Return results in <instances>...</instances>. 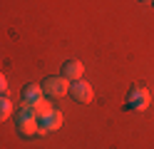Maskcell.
I'll return each mask as SVG.
<instances>
[{
	"label": "cell",
	"instance_id": "8",
	"mask_svg": "<svg viewBox=\"0 0 154 149\" xmlns=\"http://www.w3.org/2000/svg\"><path fill=\"white\" fill-rule=\"evenodd\" d=\"M10 114H13V102L8 97H0V122H5Z\"/></svg>",
	"mask_w": 154,
	"mask_h": 149
},
{
	"label": "cell",
	"instance_id": "2",
	"mask_svg": "<svg viewBox=\"0 0 154 149\" xmlns=\"http://www.w3.org/2000/svg\"><path fill=\"white\" fill-rule=\"evenodd\" d=\"M42 92L47 97H65L67 92H70V79L62 77V75H50L42 79Z\"/></svg>",
	"mask_w": 154,
	"mask_h": 149
},
{
	"label": "cell",
	"instance_id": "3",
	"mask_svg": "<svg viewBox=\"0 0 154 149\" xmlns=\"http://www.w3.org/2000/svg\"><path fill=\"white\" fill-rule=\"evenodd\" d=\"M152 102V95L147 92L144 87H132L129 95H127V109H137V112H142V109H147Z\"/></svg>",
	"mask_w": 154,
	"mask_h": 149
},
{
	"label": "cell",
	"instance_id": "10",
	"mask_svg": "<svg viewBox=\"0 0 154 149\" xmlns=\"http://www.w3.org/2000/svg\"><path fill=\"white\" fill-rule=\"evenodd\" d=\"M142 3H154V0H142Z\"/></svg>",
	"mask_w": 154,
	"mask_h": 149
},
{
	"label": "cell",
	"instance_id": "7",
	"mask_svg": "<svg viewBox=\"0 0 154 149\" xmlns=\"http://www.w3.org/2000/svg\"><path fill=\"white\" fill-rule=\"evenodd\" d=\"M17 134L25 137V139H30L37 134V119H17Z\"/></svg>",
	"mask_w": 154,
	"mask_h": 149
},
{
	"label": "cell",
	"instance_id": "1",
	"mask_svg": "<svg viewBox=\"0 0 154 149\" xmlns=\"http://www.w3.org/2000/svg\"><path fill=\"white\" fill-rule=\"evenodd\" d=\"M60 127H62V112L45 104L42 112L37 114V137H45L47 132H57Z\"/></svg>",
	"mask_w": 154,
	"mask_h": 149
},
{
	"label": "cell",
	"instance_id": "5",
	"mask_svg": "<svg viewBox=\"0 0 154 149\" xmlns=\"http://www.w3.org/2000/svg\"><path fill=\"white\" fill-rule=\"evenodd\" d=\"M42 85H37V82H30V85H25L23 87V102L25 104H42Z\"/></svg>",
	"mask_w": 154,
	"mask_h": 149
},
{
	"label": "cell",
	"instance_id": "4",
	"mask_svg": "<svg viewBox=\"0 0 154 149\" xmlns=\"http://www.w3.org/2000/svg\"><path fill=\"white\" fill-rule=\"evenodd\" d=\"M67 95H70L75 102H80V104L92 102V97H94V95H92V87L85 82V79H75V82L70 85V92H67Z\"/></svg>",
	"mask_w": 154,
	"mask_h": 149
},
{
	"label": "cell",
	"instance_id": "9",
	"mask_svg": "<svg viewBox=\"0 0 154 149\" xmlns=\"http://www.w3.org/2000/svg\"><path fill=\"white\" fill-rule=\"evenodd\" d=\"M8 92V79H5V75L0 72V95H5Z\"/></svg>",
	"mask_w": 154,
	"mask_h": 149
},
{
	"label": "cell",
	"instance_id": "6",
	"mask_svg": "<svg viewBox=\"0 0 154 149\" xmlns=\"http://www.w3.org/2000/svg\"><path fill=\"white\" fill-rule=\"evenodd\" d=\"M60 75L62 77H67V79H82V75H85V65L80 62V60H67V62L62 65V70H60Z\"/></svg>",
	"mask_w": 154,
	"mask_h": 149
}]
</instances>
